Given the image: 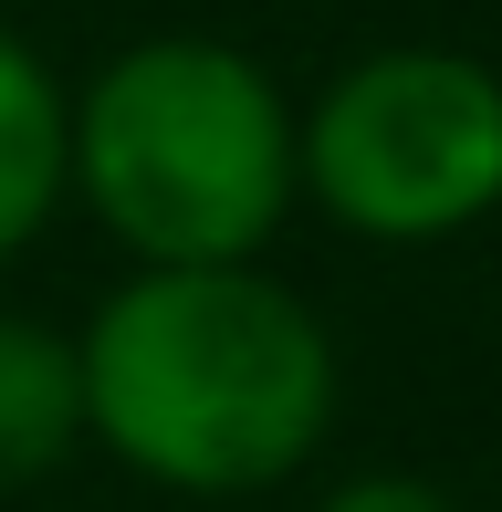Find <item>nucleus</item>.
<instances>
[{
	"instance_id": "1",
	"label": "nucleus",
	"mask_w": 502,
	"mask_h": 512,
	"mask_svg": "<svg viewBox=\"0 0 502 512\" xmlns=\"http://www.w3.org/2000/svg\"><path fill=\"white\" fill-rule=\"evenodd\" d=\"M74 356L84 439L199 502L293 481L335 429V335L251 262H147L95 304Z\"/></svg>"
},
{
	"instance_id": "2",
	"label": "nucleus",
	"mask_w": 502,
	"mask_h": 512,
	"mask_svg": "<svg viewBox=\"0 0 502 512\" xmlns=\"http://www.w3.org/2000/svg\"><path fill=\"white\" fill-rule=\"evenodd\" d=\"M74 199L136 262H251L304 199L293 105L231 42H136L74 95Z\"/></svg>"
},
{
	"instance_id": "3",
	"label": "nucleus",
	"mask_w": 502,
	"mask_h": 512,
	"mask_svg": "<svg viewBox=\"0 0 502 512\" xmlns=\"http://www.w3.org/2000/svg\"><path fill=\"white\" fill-rule=\"evenodd\" d=\"M304 199L367 241H450L502 209V74L471 53H367L293 126Z\"/></svg>"
},
{
	"instance_id": "4",
	"label": "nucleus",
	"mask_w": 502,
	"mask_h": 512,
	"mask_svg": "<svg viewBox=\"0 0 502 512\" xmlns=\"http://www.w3.org/2000/svg\"><path fill=\"white\" fill-rule=\"evenodd\" d=\"M74 199V95L0 21V262Z\"/></svg>"
},
{
	"instance_id": "5",
	"label": "nucleus",
	"mask_w": 502,
	"mask_h": 512,
	"mask_svg": "<svg viewBox=\"0 0 502 512\" xmlns=\"http://www.w3.org/2000/svg\"><path fill=\"white\" fill-rule=\"evenodd\" d=\"M84 450V356L32 314H0V492Z\"/></svg>"
},
{
	"instance_id": "6",
	"label": "nucleus",
	"mask_w": 502,
	"mask_h": 512,
	"mask_svg": "<svg viewBox=\"0 0 502 512\" xmlns=\"http://www.w3.org/2000/svg\"><path fill=\"white\" fill-rule=\"evenodd\" d=\"M314 512H450L429 481H408V471H367V481H346V492H325Z\"/></svg>"
}]
</instances>
